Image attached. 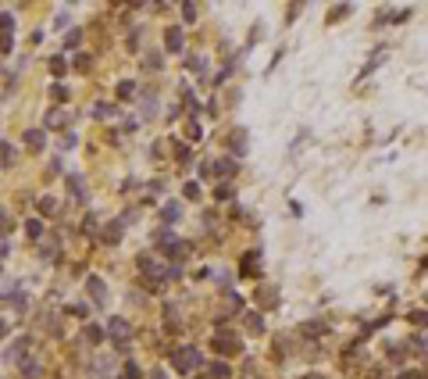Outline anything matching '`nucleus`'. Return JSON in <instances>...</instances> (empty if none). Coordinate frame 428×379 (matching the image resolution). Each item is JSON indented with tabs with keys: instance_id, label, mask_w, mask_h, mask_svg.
<instances>
[{
	"instance_id": "9",
	"label": "nucleus",
	"mask_w": 428,
	"mask_h": 379,
	"mask_svg": "<svg viewBox=\"0 0 428 379\" xmlns=\"http://www.w3.org/2000/svg\"><path fill=\"white\" fill-rule=\"evenodd\" d=\"M164 43H168V50H182V29L171 25V29L164 32Z\"/></svg>"
},
{
	"instance_id": "6",
	"label": "nucleus",
	"mask_w": 428,
	"mask_h": 379,
	"mask_svg": "<svg viewBox=\"0 0 428 379\" xmlns=\"http://www.w3.org/2000/svg\"><path fill=\"white\" fill-rule=\"evenodd\" d=\"M122 229H125L122 219H118V222H107V226L100 229V240H104V243H118V240H122Z\"/></svg>"
},
{
	"instance_id": "25",
	"label": "nucleus",
	"mask_w": 428,
	"mask_h": 379,
	"mask_svg": "<svg viewBox=\"0 0 428 379\" xmlns=\"http://www.w3.org/2000/svg\"><path fill=\"white\" fill-rule=\"evenodd\" d=\"M189 250H193V247H189V243H182V240H175V247H171V254H175V258H189Z\"/></svg>"
},
{
	"instance_id": "36",
	"label": "nucleus",
	"mask_w": 428,
	"mask_h": 379,
	"mask_svg": "<svg viewBox=\"0 0 428 379\" xmlns=\"http://www.w3.org/2000/svg\"><path fill=\"white\" fill-rule=\"evenodd\" d=\"M186 197L197 201V197H200V186H197V183H186Z\"/></svg>"
},
{
	"instance_id": "39",
	"label": "nucleus",
	"mask_w": 428,
	"mask_h": 379,
	"mask_svg": "<svg viewBox=\"0 0 428 379\" xmlns=\"http://www.w3.org/2000/svg\"><path fill=\"white\" fill-rule=\"evenodd\" d=\"M0 229H7V211L0 208Z\"/></svg>"
},
{
	"instance_id": "33",
	"label": "nucleus",
	"mask_w": 428,
	"mask_h": 379,
	"mask_svg": "<svg viewBox=\"0 0 428 379\" xmlns=\"http://www.w3.org/2000/svg\"><path fill=\"white\" fill-rule=\"evenodd\" d=\"M182 14H186V22H197V4H186Z\"/></svg>"
},
{
	"instance_id": "23",
	"label": "nucleus",
	"mask_w": 428,
	"mask_h": 379,
	"mask_svg": "<svg viewBox=\"0 0 428 379\" xmlns=\"http://www.w3.org/2000/svg\"><path fill=\"white\" fill-rule=\"evenodd\" d=\"M0 161L4 165H14V147L11 143H0Z\"/></svg>"
},
{
	"instance_id": "21",
	"label": "nucleus",
	"mask_w": 428,
	"mask_h": 379,
	"mask_svg": "<svg viewBox=\"0 0 428 379\" xmlns=\"http://www.w3.org/2000/svg\"><path fill=\"white\" fill-rule=\"evenodd\" d=\"M346 14H350V4H339V7L328 11V22H339V18H346Z\"/></svg>"
},
{
	"instance_id": "7",
	"label": "nucleus",
	"mask_w": 428,
	"mask_h": 379,
	"mask_svg": "<svg viewBox=\"0 0 428 379\" xmlns=\"http://www.w3.org/2000/svg\"><path fill=\"white\" fill-rule=\"evenodd\" d=\"M25 351H29V340L22 336L14 347H7V362H11V365H25Z\"/></svg>"
},
{
	"instance_id": "42",
	"label": "nucleus",
	"mask_w": 428,
	"mask_h": 379,
	"mask_svg": "<svg viewBox=\"0 0 428 379\" xmlns=\"http://www.w3.org/2000/svg\"><path fill=\"white\" fill-rule=\"evenodd\" d=\"M4 333H7V322H0V340H4Z\"/></svg>"
},
{
	"instance_id": "15",
	"label": "nucleus",
	"mask_w": 428,
	"mask_h": 379,
	"mask_svg": "<svg viewBox=\"0 0 428 379\" xmlns=\"http://www.w3.org/2000/svg\"><path fill=\"white\" fill-rule=\"evenodd\" d=\"M68 190L75 193V201H86V186H82L79 175H68Z\"/></svg>"
},
{
	"instance_id": "30",
	"label": "nucleus",
	"mask_w": 428,
	"mask_h": 379,
	"mask_svg": "<svg viewBox=\"0 0 428 379\" xmlns=\"http://www.w3.org/2000/svg\"><path fill=\"white\" fill-rule=\"evenodd\" d=\"M79 40H82V32L75 29V32H68V40H65V47H68V50H75V47H79Z\"/></svg>"
},
{
	"instance_id": "34",
	"label": "nucleus",
	"mask_w": 428,
	"mask_h": 379,
	"mask_svg": "<svg viewBox=\"0 0 428 379\" xmlns=\"http://www.w3.org/2000/svg\"><path fill=\"white\" fill-rule=\"evenodd\" d=\"M189 68H193V72H207V61H204V58H193Z\"/></svg>"
},
{
	"instance_id": "11",
	"label": "nucleus",
	"mask_w": 428,
	"mask_h": 379,
	"mask_svg": "<svg viewBox=\"0 0 428 379\" xmlns=\"http://www.w3.org/2000/svg\"><path fill=\"white\" fill-rule=\"evenodd\" d=\"M179 215H182V208L171 201V204H164V211H161V219H164V226H175L179 222Z\"/></svg>"
},
{
	"instance_id": "1",
	"label": "nucleus",
	"mask_w": 428,
	"mask_h": 379,
	"mask_svg": "<svg viewBox=\"0 0 428 379\" xmlns=\"http://www.w3.org/2000/svg\"><path fill=\"white\" fill-rule=\"evenodd\" d=\"M171 365H175V372H193V369L200 365L197 347H179V351H171Z\"/></svg>"
},
{
	"instance_id": "31",
	"label": "nucleus",
	"mask_w": 428,
	"mask_h": 379,
	"mask_svg": "<svg viewBox=\"0 0 428 379\" xmlns=\"http://www.w3.org/2000/svg\"><path fill=\"white\" fill-rule=\"evenodd\" d=\"M50 72H54V76H65V58H54V61H50Z\"/></svg>"
},
{
	"instance_id": "32",
	"label": "nucleus",
	"mask_w": 428,
	"mask_h": 379,
	"mask_svg": "<svg viewBox=\"0 0 428 379\" xmlns=\"http://www.w3.org/2000/svg\"><path fill=\"white\" fill-rule=\"evenodd\" d=\"M50 97H54V100H68V89H65V86H50Z\"/></svg>"
},
{
	"instance_id": "43",
	"label": "nucleus",
	"mask_w": 428,
	"mask_h": 379,
	"mask_svg": "<svg viewBox=\"0 0 428 379\" xmlns=\"http://www.w3.org/2000/svg\"><path fill=\"white\" fill-rule=\"evenodd\" d=\"M303 379H321V376H303Z\"/></svg>"
},
{
	"instance_id": "20",
	"label": "nucleus",
	"mask_w": 428,
	"mask_h": 379,
	"mask_svg": "<svg viewBox=\"0 0 428 379\" xmlns=\"http://www.w3.org/2000/svg\"><path fill=\"white\" fill-rule=\"evenodd\" d=\"M104 336H107V333H104L100 326H86V340H89V344H100Z\"/></svg>"
},
{
	"instance_id": "2",
	"label": "nucleus",
	"mask_w": 428,
	"mask_h": 379,
	"mask_svg": "<svg viewBox=\"0 0 428 379\" xmlns=\"http://www.w3.org/2000/svg\"><path fill=\"white\" fill-rule=\"evenodd\" d=\"M236 168H239V165H236L232 157H225V161L204 165V175H207V179H232V175H236Z\"/></svg>"
},
{
	"instance_id": "38",
	"label": "nucleus",
	"mask_w": 428,
	"mask_h": 379,
	"mask_svg": "<svg viewBox=\"0 0 428 379\" xmlns=\"http://www.w3.org/2000/svg\"><path fill=\"white\" fill-rule=\"evenodd\" d=\"M125 379H140V369H136V365H132V362H129V365H125Z\"/></svg>"
},
{
	"instance_id": "8",
	"label": "nucleus",
	"mask_w": 428,
	"mask_h": 379,
	"mask_svg": "<svg viewBox=\"0 0 428 379\" xmlns=\"http://www.w3.org/2000/svg\"><path fill=\"white\" fill-rule=\"evenodd\" d=\"M86 290H89V297H93V301H100V304L107 301V286H104L96 276H89V279H86Z\"/></svg>"
},
{
	"instance_id": "19",
	"label": "nucleus",
	"mask_w": 428,
	"mask_h": 379,
	"mask_svg": "<svg viewBox=\"0 0 428 379\" xmlns=\"http://www.w3.org/2000/svg\"><path fill=\"white\" fill-rule=\"evenodd\" d=\"M232 151L246 154V133H243V129H236V136H232Z\"/></svg>"
},
{
	"instance_id": "4",
	"label": "nucleus",
	"mask_w": 428,
	"mask_h": 379,
	"mask_svg": "<svg viewBox=\"0 0 428 379\" xmlns=\"http://www.w3.org/2000/svg\"><path fill=\"white\" fill-rule=\"evenodd\" d=\"M211 347L218 351V354H239V351H243V344H239L236 336H228V333H214Z\"/></svg>"
},
{
	"instance_id": "17",
	"label": "nucleus",
	"mask_w": 428,
	"mask_h": 379,
	"mask_svg": "<svg viewBox=\"0 0 428 379\" xmlns=\"http://www.w3.org/2000/svg\"><path fill=\"white\" fill-rule=\"evenodd\" d=\"M382 18H385V22H403V18H411V7H400V11H382Z\"/></svg>"
},
{
	"instance_id": "5",
	"label": "nucleus",
	"mask_w": 428,
	"mask_h": 379,
	"mask_svg": "<svg viewBox=\"0 0 428 379\" xmlns=\"http://www.w3.org/2000/svg\"><path fill=\"white\" fill-rule=\"evenodd\" d=\"M239 268H243V276L257 279V276H261V250H250V254L243 258V265H239Z\"/></svg>"
},
{
	"instance_id": "41",
	"label": "nucleus",
	"mask_w": 428,
	"mask_h": 379,
	"mask_svg": "<svg viewBox=\"0 0 428 379\" xmlns=\"http://www.w3.org/2000/svg\"><path fill=\"white\" fill-rule=\"evenodd\" d=\"M400 379H421V376L418 372H407V376H400Z\"/></svg>"
},
{
	"instance_id": "22",
	"label": "nucleus",
	"mask_w": 428,
	"mask_h": 379,
	"mask_svg": "<svg viewBox=\"0 0 428 379\" xmlns=\"http://www.w3.org/2000/svg\"><path fill=\"white\" fill-rule=\"evenodd\" d=\"M0 32L14 36V14H0Z\"/></svg>"
},
{
	"instance_id": "37",
	"label": "nucleus",
	"mask_w": 428,
	"mask_h": 379,
	"mask_svg": "<svg viewBox=\"0 0 428 379\" xmlns=\"http://www.w3.org/2000/svg\"><path fill=\"white\" fill-rule=\"evenodd\" d=\"M40 211H57V204H54L50 197H43V201H40Z\"/></svg>"
},
{
	"instance_id": "35",
	"label": "nucleus",
	"mask_w": 428,
	"mask_h": 379,
	"mask_svg": "<svg viewBox=\"0 0 428 379\" xmlns=\"http://www.w3.org/2000/svg\"><path fill=\"white\" fill-rule=\"evenodd\" d=\"M186 136H189V140H200L204 133H200V125H197V122H189V129H186Z\"/></svg>"
},
{
	"instance_id": "29",
	"label": "nucleus",
	"mask_w": 428,
	"mask_h": 379,
	"mask_svg": "<svg viewBox=\"0 0 428 379\" xmlns=\"http://www.w3.org/2000/svg\"><path fill=\"white\" fill-rule=\"evenodd\" d=\"M14 47V36H7V32H0V54H7Z\"/></svg>"
},
{
	"instance_id": "28",
	"label": "nucleus",
	"mask_w": 428,
	"mask_h": 379,
	"mask_svg": "<svg viewBox=\"0 0 428 379\" xmlns=\"http://www.w3.org/2000/svg\"><path fill=\"white\" fill-rule=\"evenodd\" d=\"M136 93V82H118V97H132Z\"/></svg>"
},
{
	"instance_id": "12",
	"label": "nucleus",
	"mask_w": 428,
	"mask_h": 379,
	"mask_svg": "<svg viewBox=\"0 0 428 379\" xmlns=\"http://www.w3.org/2000/svg\"><path fill=\"white\" fill-rule=\"evenodd\" d=\"M243 322H246V329H250V333H264V318H261L257 311H246V315H243Z\"/></svg>"
},
{
	"instance_id": "24",
	"label": "nucleus",
	"mask_w": 428,
	"mask_h": 379,
	"mask_svg": "<svg viewBox=\"0 0 428 379\" xmlns=\"http://www.w3.org/2000/svg\"><path fill=\"white\" fill-rule=\"evenodd\" d=\"M25 232H29L32 240H40V236H43V222H40V219H32V222L25 226Z\"/></svg>"
},
{
	"instance_id": "27",
	"label": "nucleus",
	"mask_w": 428,
	"mask_h": 379,
	"mask_svg": "<svg viewBox=\"0 0 428 379\" xmlns=\"http://www.w3.org/2000/svg\"><path fill=\"white\" fill-rule=\"evenodd\" d=\"M214 197H218V201H228V197H232V186H228V183H218Z\"/></svg>"
},
{
	"instance_id": "10",
	"label": "nucleus",
	"mask_w": 428,
	"mask_h": 379,
	"mask_svg": "<svg viewBox=\"0 0 428 379\" xmlns=\"http://www.w3.org/2000/svg\"><path fill=\"white\" fill-rule=\"evenodd\" d=\"M43 143H47V136H43L40 129H29V133H25V147H29V151H43Z\"/></svg>"
},
{
	"instance_id": "13",
	"label": "nucleus",
	"mask_w": 428,
	"mask_h": 379,
	"mask_svg": "<svg viewBox=\"0 0 428 379\" xmlns=\"http://www.w3.org/2000/svg\"><path fill=\"white\" fill-rule=\"evenodd\" d=\"M65 122H68V111H50L47 115V129H61Z\"/></svg>"
},
{
	"instance_id": "18",
	"label": "nucleus",
	"mask_w": 428,
	"mask_h": 379,
	"mask_svg": "<svg viewBox=\"0 0 428 379\" xmlns=\"http://www.w3.org/2000/svg\"><path fill=\"white\" fill-rule=\"evenodd\" d=\"M40 250H43V258H47V261H54V258H57V240H54V236H47V243H43Z\"/></svg>"
},
{
	"instance_id": "3",
	"label": "nucleus",
	"mask_w": 428,
	"mask_h": 379,
	"mask_svg": "<svg viewBox=\"0 0 428 379\" xmlns=\"http://www.w3.org/2000/svg\"><path fill=\"white\" fill-rule=\"evenodd\" d=\"M107 333H111V340H114L122 351L129 347V336H132V329H129V322H125V318H111V322H107Z\"/></svg>"
},
{
	"instance_id": "26",
	"label": "nucleus",
	"mask_w": 428,
	"mask_h": 379,
	"mask_svg": "<svg viewBox=\"0 0 428 379\" xmlns=\"http://www.w3.org/2000/svg\"><path fill=\"white\" fill-rule=\"evenodd\" d=\"M211 376L214 379H228V365H225V362H214V365H211Z\"/></svg>"
},
{
	"instance_id": "14",
	"label": "nucleus",
	"mask_w": 428,
	"mask_h": 379,
	"mask_svg": "<svg viewBox=\"0 0 428 379\" xmlns=\"http://www.w3.org/2000/svg\"><path fill=\"white\" fill-rule=\"evenodd\" d=\"M325 329H328L325 322H303V326H300V333H303V336H321Z\"/></svg>"
},
{
	"instance_id": "40",
	"label": "nucleus",
	"mask_w": 428,
	"mask_h": 379,
	"mask_svg": "<svg viewBox=\"0 0 428 379\" xmlns=\"http://www.w3.org/2000/svg\"><path fill=\"white\" fill-rule=\"evenodd\" d=\"M150 379H168V376H164V372H157V369H153V376H150Z\"/></svg>"
},
{
	"instance_id": "16",
	"label": "nucleus",
	"mask_w": 428,
	"mask_h": 379,
	"mask_svg": "<svg viewBox=\"0 0 428 379\" xmlns=\"http://www.w3.org/2000/svg\"><path fill=\"white\" fill-rule=\"evenodd\" d=\"M93 115H96V118H118V107H114V104H96Z\"/></svg>"
}]
</instances>
